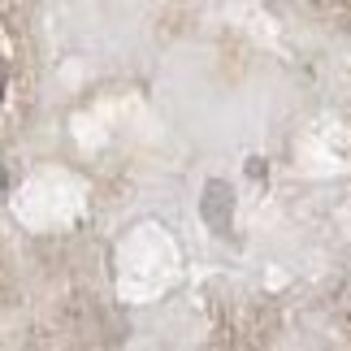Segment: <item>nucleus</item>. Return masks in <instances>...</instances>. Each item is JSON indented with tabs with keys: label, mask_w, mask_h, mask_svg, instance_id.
Returning <instances> with one entry per match:
<instances>
[{
	"label": "nucleus",
	"mask_w": 351,
	"mask_h": 351,
	"mask_svg": "<svg viewBox=\"0 0 351 351\" xmlns=\"http://www.w3.org/2000/svg\"><path fill=\"white\" fill-rule=\"evenodd\" d=\"M0 91H5V65H0Z\"/></svg>",
	"instance_id": "nucleus-1"
},
{
	"label": "nucleus",
	"mask_w": 351,
	"mask_h": 351,
	"mask_svg": "<svg viewBox=\"0 0 351 351\" xmlns=\"http://www.w3.org/2000/svg\"><path fill=\"white\" fill-rule=\"evenodd\" d=\"M0 186H5V169H0Z\"/></svg>",
	"instance_id": "nucleus-2"
}]
</instances>
